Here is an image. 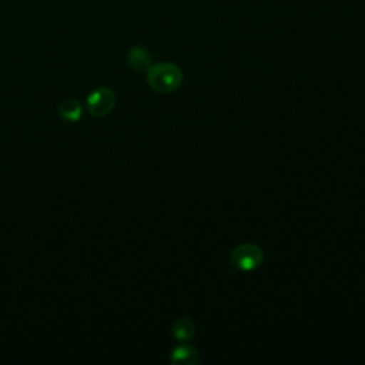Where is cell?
Masks as SVG:
<instances>
[{"label": "cell", "instance_id": "6da1fadb", "mask_svg": "<svg viewBox=\"0 0 365 365\" xmlns=\"http://www.w3.org/2000/svg\"><path fill=\"white\" fill-rule=\"evenodd\" d=\"M147 81L150 87L158 93H171L181 86L182 73L173 63L151 64L147 70Z\"/></svg>", "mask_w": 365, "mask_h": 365}, {"label": "cell", "instance_id": "3957f363", "mask_svg": "<svg viewBox=\"0 0 365 365\" xmlns=\"http://www.w3.org/2000/svg\"><path fill=\"white\" fill-rule=\"evenodd\" d=\"M115 107V94L108 87H98L87 97V110L94 117H103Z\"/></svg>", "mask_w": 365, "mask_h": 365}, {"label": "cell", "instance_id": "277c9868", "mask_svg": "<svg viewBox=\"0 0 365 365\" xmlns=\"http://www.w3.org/2000/svg\"><path fill=\"white\" fill-rule=\"evenodd\" d=\"M128 64L134 71H147L151 66V56L144 47L135 46L128 53Z\"/></svg>", "mask_w": 365, "mask_h": 365}, {"label": "cell", "instance_id": "5b68a950", "mask_svg": "<svg viewBox=\"0 0 365 365\" xmlns=\"http://www.w3.org/2000/svg\"><path fill=\"white\" fill-rule=\"evenodd\" d=\"M171 362L173 364H188L194 365L200 362V354L198 351L191 345H180L173 349L171 352Z\"/></svg>", "mask_w": 365, "mask_h": 365}, {"label": "cell", "instance_id": "52a82bcc", "mask_svg": "<svg viewBox=\"0 0 365 365\" xmlns=\"http://www.w3.org/2000/svg\"><path fill=\"white\" fill-rule=\"evenodd\" d=\"M83 108L81 104L77 100H64L60 106H58V114L63 120L66 121H77L81 117Z\"/></svg>", "mask_w": 365, "mask_h": 365}, {"label": "cell", "instance_id": "7a4b0ae2", "mask_svg": "<svg viewBox=\"0 0 365 365\" xmlns=\"http://www.w3.org/2000/svg\"><path fill=\"white\" fill-rule=\"evenodd\" d=\"M264 252L261 247L252 242L240 244L231 251V264L240 271H252L262 264Z\"/></svg>", "mask_w": 365, "mask_h": 365}, {"label": "cell", "instance_id": "8992f818", "mask_svg": "<svg viewBox=\"0 0 365 365\" xmlns=\"http://www.w3.org/2000/svg\"><path fill=\"white\" fill-rule=\"evenodd\" d=\"M194 334H195V325L187 317L178 318L173 325V335L175 339H178L181 342L190 341L194 336Z\"/></svg>", "mask_w": 365, "mask_h": 365}]
</instances>
